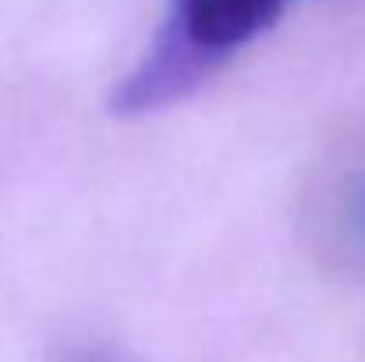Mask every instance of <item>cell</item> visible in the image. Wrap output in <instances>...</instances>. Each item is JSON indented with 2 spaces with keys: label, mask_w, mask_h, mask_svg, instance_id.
<instances>
[{
  "label": "cell",
  "mask_w": 365,
  "mask_h": 362,
  "mask_svg": "<svg viewBox=\"0 0 365 362\" xmlns=\"http://www.w3.org/2000/svg\"><path fill=\"white\" fill-rule=\"evenodd\" d=\"M291 0H170L145 57L124 75L110 107L124 118L163 111L199 89L227 57L269 32Z\"/></svg>",
  "instance_id": "obj_1"
},
{
  "label": "cell",
  "mask_w": 365,
  "mask_h": 362,
  "mask_svg": "<svg viewBox=\"0 0 365 362\" xmlns=\"http://www.w3.org/2000/svg\"><path fill=\"white\" fill-rule=\"evenodd\" d=\"M348 228L365 245V181H359L348 196Z\"/></svg>",
  "instance_id": "obj_2"
},
{
  "label": "cell",
  "mask_w": 365,
  "mask_h": 362,
  "mask_svg": "<svg viewBox=\"0 0 365 362\" xmlns=\"http://www.w3.org/2000/svg\"><path fill=\"white\" fill-rule=\"evenodd\" d=\"M61 362H118V359L110 352H103V348H71Z\"/></svg>",
  "instance_id": "obj_3"
}]
</instances>
